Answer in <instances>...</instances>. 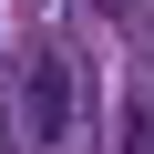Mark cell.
<instances>
[{"label": "cell", "instance_id": "obj_2", "mask_svg": "<svg viewBox=\"0 0 154 154\" xmlns=\"http://www.w3.org/2000/svg\"><path fill=\"white\" fill-rule=\"evenodd\" d=\"M93 11H103V21H134V0H93Z\"/></svg>", "mask_w": 154, "mask_h": 154}, {"label": "cell", "instance_id": "obj_1", "mask_svg": "<svg viewBox=\"0 0 154 154\" xmlns=\"http://www.w3.org/2000/svg\"><path fill=\"white\" fill-rule=\"evenodd\" d=\"M21 123H31V144H41V154H62V144H72V123H82V72H72V51H62V41H41V51H31V72H21Z\"/></svg>", "mask_w": 154, "mask_h": 154}]
</instances>
